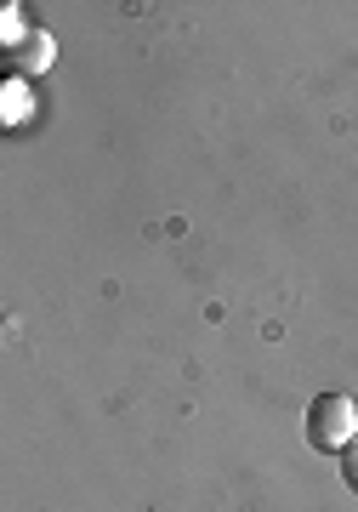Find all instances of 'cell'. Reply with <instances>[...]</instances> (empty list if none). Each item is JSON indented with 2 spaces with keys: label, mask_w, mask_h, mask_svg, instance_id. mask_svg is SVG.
I'll return each instance as SVG.
<instances>
[{
  "label": "cell",
  "mask_w": 358,
  "mask_h": 512,
  "mask_svg": "<svg viewBox=\"0 0 358 512\" xmlns=\"http://www.w3.org/2000/svg\"><path fill=\"white\" fill-rule=\"evenodd\" d=\"M341 484H347V490L358 495V439L347 444V450H341Z\"/></svg>",
  "instance_id": "cell-3"
},
{
  "label": "cell",
  "mask_w": 358,
  "mask_h": 512,
  "mask_svg": "<svg viewBox=\"0 0 358 512\" xmlns=\"http://www.w3.org/2000/svg\"><path fill=\"white\" fill-rule=\"evenodd\" d=\"M52 52H57L52 35H46V29H35V35L18 46V69L23 74H46V69H52Z\"/></svg>",
  "instance_id": "cell-2"
},
{
  "label": "cell",
  "mask_w": 358,
  "mask_h": 512,
  "mask_svg": "<svg viewBox=\"0 0 358 512\" xmlns=\"http://www.w3.org/2000/svg\"><path fill=\"white\" fill-rule=\"evenodd\" d=\"M358 439V404L347 393H319L307 404V444L324 456H341Z\"/></svg>",
  "instance_id": "cell-1"
}]
</instances>
